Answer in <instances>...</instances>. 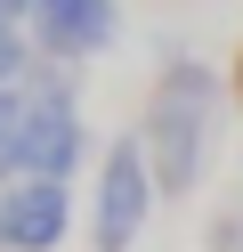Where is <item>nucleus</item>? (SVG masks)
<instances>
[{"mask_svg":"<svg viewBox=\"0 0 243 252\" xmlns=\"http://www.w3.org/2000/svg\"><path fill=\"white\" fill-rule=\"evenodd\" d=\"M73 236V187L65 179H8L0 187V252H57Z\"/></svg>","mask_w":243,"mask_h":252,"instance_id":"20e7f679","label":"nucleus"},{"mask_svg":"<svg viewBox=\"0 0 243 252\" xmlns=\"http://www.w3.org/2000/svg\"><path fill=\"white\" fill-rule=\"evenodd\" d=\"M32 17V0H0V25H25Z\"/></svg>","mask_w":243,"mask_h":252,"instance_id":"6e6552de","label":"nucleus"},{"mask_svg":"<svg viewBox=\"0 0 243 252\" xmlns=\"http://www.w3.org/2000/svg\"><path fill=\"white\" fill-rule=\"evenodd\" d=\"M203 252H243V187L211 212V228H203Z\"/></svg>","mask_w":243,"mask_h":252,"instance_id":"423d86ee","label":"nucleus"},{"mask_svg":"<svg viewBox=\"0 0 243 252\" xmlns=\"http://www.w3.org/2000/svg\"><path fill=\"white\" fill-rule=\"evenodd\" d=\"M227 98L243 106V49H235V65H227Z\"/></svg>","mask_w":243,"mask_h":252,"instance_id":"1a4fd4ad","label":"nucleus"},{"mask_svg":"<svg viewBox=\"0 0 243 252\" xmlns=\"http://www.w3.org/2000/svg\"><path fill=\"white\" fill-rule=\"evenodd\" d=\"M16 122H25V90H0V187H8V147H16Z\"/></svg>","mask_w":243,"mask_h":252,"instance_id":"0eeeda50","label":"nucleus"},{"mask_svg":"<svg viewBox=\"0 0 243 252\" xmlns=\"http://www.w3.org/2000/svg\"><path fill=\"white\" fill-rule=\"evenodd\" d=\"M41 65V49H32L25 25H0V90H25V73Z\"/></svg>","mask_w":243,"mask_h":252,"instance_id":"39448f33","label":"nucleus"},{"mask_svg":"<svg viewBox=\"0 0 243 252\" xmlns=\"http://www.w3.org/2000/svg\"><path fill=\"white\" fill-rule=\"evenodd\" d=\"M219 106H227V82L187 49H162V73H154V98H146V171H154V195H187L194 179L211 171V138H219Z\"/></svg>","mask_w":243,"mask_h":252,"instance_id":"f257e3e1","label":"nucleus"},{"mask_svg":"<svg viewBox=\"0 0 243 252\" xmlns=\"http://www.w3.org/2000/svg\"><path fill=\"white\" fill-rule=\"evenodd\" d=\"M25 33L57 65H89V57H106L122 41V0H32Z\"/></svg>","mask_w":243,"mask_h":252,"instance_id":"7ed1b4c3","label":"nucleus"},{"mask_svg":"<svg viewBox=\"0 0 243 252\" xmlns=\"http://www.w3.org/2000/svg\"><path fill=\"white\" fill-rule=\"evenodd\" d=\"M146 212H154V171H146L138 130L106 138L97 155V195H89V252H130L146 236Z\"/></svg>","mask_w":243,"mask_h":252,"instance_id":"f03ea898","label":"nucleus"}]
</instances>
